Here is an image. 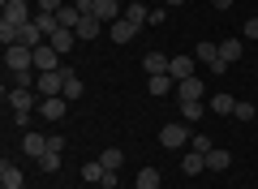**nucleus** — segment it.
Returning <instances> with one entry per match:
<instances>
[{
  "label": "nucleus",
  "instance_id": "nucleus-28",
  "mask_svg": "<svg viewBox=\"0 0 258 189\" xmlns=\"http://www.w3.org/2000/svg\"><path fill=\"white\" fill-rule=\"evenodd\" d=\"M103 172H108V168H103L99 159H91V163H82V180H91V185H99V180H103Z\"/></svg>",
  "mask_w": 258,
  "mask_h": 189
},
{
  "label": "nucleus",
  "instance_id": "nucleus-25",
  "mask_svg": "<svg viewBox=\"0 0 258 189\" xmlns=\"http://www.w3.org/2000/svg\"><path fill=\"white\" fill-rule=\"evenodd\" d=\"M232 108H237L232 95H211V112H215V116H232Z\"/></svg>",
  "mask_w": 258,
  "mask_h": 189
},
{
  "label": "nucleus",
  "instance_id": "nucleus-31",
  "mask_svg": "<svg viewBox=\"0 0 258 189\" xmlns=\"http://www.w3.org/2000/svg\"><path fill=\"white\" fill-rule=\"evenodd\" d=\"M35 22H39V30H43L47 39H52V30L60 26V22H56V13H35Z\"/></svg>",
  "mask_w": 258,
  "mask_h": 189
},
{
  "label": "nucleus",
  "instance_id": "nucleus-30",
  "mask_svg": "<svg viewBox=\"0 0 258 189\" xmlns=\"http://www.w3.org/2000/svg\"><path fill=\"white\" fill-rule=\"evenodd\" d=\"M125 18L134 26H142V22H151V13H147V5H125Z\"/></svg>",
  "mask_w": 258,
  "mask_h": 189
},
{
  "label": "nucleus",
  "instance_id": "nucleus-11",
  "mask_svg": "<svg viewBox=\"0 0 258 189\" xmlns=\"http://www.w3.org/2000/svg\"><path fill=\"white\" fill-rule=\"evenodd\" d=\"M203 95H207V82H203V78L176 82V99H203Z\"/></svg>",
  "mask_w": 258,
  "mask_h": 189
},
{
  "label": "nucleus",
  "instance_id": "nucleus-40",
  "mask_svg": "<svg viewBox=\"0 0 258 189\" xmlns=\"http://www.w3.org/2000/svg\"><path fill=\"white\" fill-rule=\"evenodd\" d=\"M116 5H134V0H116Z\"/></svg>",
  "mask_w": 258,
  "mask_h": 189
},
{
  "label": "nucleus",
  "instance_id": "nucleus-15",
  "mask_svg": "<svg viewBox=\"0 0 258 189\" xmlns=\"http://www.w3.org/2000/svg\"><path fill=\"white\" fill-rule=\"evenodd\" d=\"M168 65H172V56H164V52H147V56H142V69H147V78L168 73Z\"/></svg>",
  "mask_w": 258,
  "mask_h": 189
},
{
  "label": "nucleus",
  "instance_id": "nucleus-22",
  "mask_svg": "<svg viewBox=\"0 0 258 189\" xmlns=\"http://www.w3.org/2000/svg\"><path fill=\"white\" fill-rule=\"evenodd\" d=\"M203 99H181V120L185 125H194V120H203Z\"/></svg>",
  "mask_w": 258,
  "mask_h": 189
},
{
  "label": "nucleus",
  "instance_id": "nucleus-16",
  "mask_svg": "<svg viewBox=\"0 0 258 189\" xmlns=\"http://www.w3.org/2000/svg\"><path fill=\"white\" fill-rule=\"evenodd\" d=\"M47 43H52L56 52L64 56V52H69V47L78 43V35H74V30H69V26H56V30H52V39H47Z\"/></svg>",
  "mask_w": 258,
  "mask_h": 189
},
{
  "label": "nucleus",
  "instance_id": "nucleus-18",
  "mask_svg": "<svg viewBox=\"0 0 258 189\" xmlns=\"http://www.w3.org/2000/svg\"><path fill=\"white\" fill-rule=\"evenodd\" d=\"M168 78H172V82L194 78V60H189V56H172V65H168Z\"/></svg>",
  "mask_w": 258,
  "mask_h": 189
},
{
  "label": "nucleus",
  "instance_id": "nucleus-23",
  "mask_svg": "<svg viewBox=\"0 0 258 189\" xmlns=\"http://www.w3.org/2000/svg\"><path fill=\"white\" fill-rule=\"evenodd\" d=\"M228 163H232V155L224 151V146H211V151H207V168H211V172H224Z\"/></svg>",
  "mask_w": 258,
  "mask_h": 189
},
{
  "label": "nucleus",
  "instance_id": "nucleus-2",
  "mask_svg": "<svg viewBox=\"0 0 258 189\" xmlns=\"http://www.w3.org/2000/svg\"><path fill=\"white\" fill-rule=\"evenodd\" d=\"M194 60H203V65H207V69H211V73H215V78H220V73H224V69H228V65H224V60H220V43H207V39H203V43H198V47H194Z\"/></svg>",
  "mask_w": 258,
  "mask_h": 189
},
{
  "label": "nucleus",
  "instance_id": "nucleus-7",
  "mask_svg": "<svg viewBox=\"0 0 258 189\" xmlns=\"http://www.w3.org/2000/svg\"><path fill=\"white\" fill-rule=\"evenodd\" d=\"M35 69H39V73H52V69H60V52H56L52 43L35 47Z\"/></svg>",
  "mask_w": 258,
  "mask_h": 189
},
{
  "label": "nucleus",
  "instance_id": "nucleus-9",
  "mask_svg": "<svg viewBox=\"0 0 258 189\" xmlns=\"http://www.w3.org/2000/svg\"><path fill=\"white\" fill-rule=\"evenodd\" d=\"M64 112H69V99H60V95H52V99H39V116H43V120H60Z\"/></svg>",
  "mask_w": 258,
  "mask_h": 189
},
{
  "label": "nucleus",
  "instance_id": "nucleus-14",
  "mask_svg": "<svg viewBox=\"0 0 258 189\" xmlns=\"http://www.w3.org/2000/svg\"><path fill=\"white\" fill-rule=\"evenodd\" d=\"M22 151H26L30 159H43V155H47V138H43V134H35V129H30V134L22 138Z\"/></svg>",
  "mask_w": 258,
  "mask_h": 189
},
{
  "label": "nucleus",
  "instance_id": "nucleus-19",
  "mask_svg": "<svg viewBox=\"0 0 258 189\" xmlns=\"http://www.w3.org/2000/svg\"><path fill=\"white\" fill-rule=\"evenodd\" d=\"M22 47H43L47 43V35L43 30H39V22H26V26H22V39H18Z\"/></svg>",
  "mask_w": 258,
  "mask_h": 189
},
{
  "label": "nucleus",
  "instance_id": "nucleus-8",
  "mask_svg": "<svg viewBox=\"0 0 258 189\" xmlns=\"http://www.w3.org/2000/svg\"><path fill=\"white\" fill-rule=\"evenodd\" d=\"M95 18H99L103 26H112V22L125 18V5H116V0H95Z\"/></svg>",
  "mask_w": 258,
  "mask_h": 189
},
{
  "label": "nucleus",
  "instance_id": "nucleus-12",
  "mask_svg": "<svg viewBox=\"0 0 258 189\" xmlns=\"http://www.w3.org/2000/svg\"><path fill=\"white\" fill-rule=\"evenodd\" d=\"M0 185H5V189H22V185H26V176H22L18 163H9V159L0 163Z\"/></svg>",
  "mask_w": 258,
  "mask_h": 189
},
{
  "label": "nucleus",
  "instance_id": "nucleus-3",
  "mask_svg": "<svg viewBox=\"0 0 258 189\" xmlns=\"http://www.w3.org/2000/svg\"><path fill=\"white\" fill-rule=\"evenodd\" d=\"M185 142H194V138H189V129H185L181 120L159 129V146H168V151H185Z\"/></svg>",
  "mask_w": 258,
  "mask_h": 189
},
{
  "label": "nucleus",
  "instance_id": "nucleus-39",
  "mask_svg": "<svg viewBox=\"0 0 258 189\" xmlns=\"http://www.w3.org/2000/svg\"><path fill=\"white\" fill-rule=\"evenodd\" d=\"M168 5H172V9H181V5H185V0H168Z\"/></svg>",
  "mask_w": 258,
  "mask_h": 189
},
{
  "label": "nucleus",
  "instance_id": "nucleus-34",
  "mask_svg": "<svg viewBox=\"0 0 258 189\" xmlns=\"http://www.w3.org/2000/svg\"><path fill=\"white\" fill-rule=\"evenodd\" d=\"M35 82H39V78H30V69H26V73H13V86H18V90H30Z\"/></svg>",
  "mask_w": 258,
  "mask_h": 189
},
{
  "label": "nucleus",
  "instance_id": "nucleus-38",
  "mask_svg": "<svg viewBox=\"0 0 258 189\" xmlns=\"http://www.w3.org/2000/svg\"><path fill=\"white\" fill-rule=\"evenodd\" d=\"M211 5H215L220 13H224V9H232V0H211Z\"/></svg>",
  "mask_w": 258,
  "mask_h": 189
},
{
  "label": "nucleus",
  "instance_id": "nucleus-29",
  "mask_svg": "<svg viewBox=\"0 0 258 189\" xmlns=\"http://www.w3.org/2000/svg\"><path fill=\"white\" fill-rule=\"evenodd\" d=\"M159 180H164V176H159L155 168H142V172H138V180H134V185H138V189H159Z\"/></svg>",
  "mask_w": 258,
  "mask_h": 189
},
{
  "label": "nucleus",
  "instance_id": "nucleus-33",
  "mask_svg": "<svg viewBox=\"0 0 258 189\" xmlns=\"http://www.w3.org/2000/svg\"><path fill=\"white\" fill-rule=\"evenodd\" d=\"M232 116H237V120H254L258 112H254V103H241V99H237V108H232Z\"/></svg>",
  "mask_w": 258,
  "mask_h": 189
},
{
  "label": "nucleus",
  "instance_id": "nucleus-5",
  "mask_svg": "<svg viewBox=\"0 0 258 189\" xmlns=\"http://www.w3.org/2000/svg\"><path fill=\"white\" fill-rule=\"evenodd\" d=\"M39 99H43L39 90H18V86L9 90V108H13V112H35Z\"/></svg>",
  "mask_w": 258,
  "mask_h": 189
},
{
  "label": "nucleus",
  "instance_id": "nucleus-17",
  "mask_svg": "<svg viewBox=\"0 0 258 189\" xmlns=\"http://www.w3.org/2000/svg\"><path fill=\"white\" fill-rule=\"evenodd\" d=\"M241 56H245V39H224V43H220V60L224 65L241 60Z\"/></svg>",
  "mask_w": 258,
  "mask_h": 189
},
{
  "label": "nucleus",
  "instance_id": "nucleus-13",
  "mask_svg": "<svg viewBox=\"0 0 258 189\" xmlns=\"http://www.w3.org/2000/svg\"><path fill=\"white\" fill-rule=\"evenodd\" d=\"M203 168H207V155H203V151H194V146H189V151L181 155V172H185V176H198Z\"/></svg>",
  "mask_w": 258,
  "mask_h": 189
},
{
  "label": "nucleus",
  "instance_id": "nucleus-21",
  "mask_svg": "<svg viewBox=\"0 0 258 189\" xmlns=\"http://www.w3.org/2000/svg\"><path fill=\"white\" fill-rule=\"evenodd\" d=\"M147 90L151 95H176V82L168 73H155V78H147Z\"/></svg>",
  "mask_w": 258,
  "mask_h": 189
},
{
  "label": "nucleus",
  "instance_id": "nucleus-4",
  "mask_svg": "<svg viewBox=\"0 0 258 189\" xmlns=\"http://www.w3.org/2000/svg\"><path fill=\"white\" fill-rule=\"evenodd\" d=\"M35 90L43 95V99H52V95H64V69H52V73H39Z\"/></svg>",
  "mask_w": 258,
  "mask_h": 189
},
{
  "label": "nucleus",
  "instance_id": "nucleus-41",
  "mask_svg": "<svg viewBox=\"0 0 258 189\" xmlns=\"http://www.w3.org/2000/svg\"><path fill=\"white\" fill-rule=\"evenodd\" d=\"M129 189H138V185H129Z\"/></svg>",
  "mask_w": 258,
  "mask_h": 189
},
{
  "label": "nucleus",
  "instance_id": "nucleus-20",
  "mask_svg": "<svg viewBox=\"0 0 258 189\" xmlns=\"http://www.w3.org/2000/svg\"><path fill=\"white\" fill-rule=\"evenodd\" d=\"M112 43H129V39H134V35H138V26H134V22H129V18H120V22H112Z\"/></svg>",
  "mask_w": 258,
  "mask_h": 189
},
{
  "label": "nucleus",
  "instance_id": "nucleus-10",
  "mask_svg": "<svg viewBox=\"0 0 258 189\" xmlns=\"http://www.w3.org/2000/svg\"><path fill=\"white\" fill-rule=\"evenodd\" d=\"M99 30H103V22L95 18V13H82V22H78V30H74V35L82 39V43H91V39H99Z\"/></svg>",
  "mask_w": 258,
  "mask_h": 189
},
{
  "label": "nucleus",
  "instance_id": "nucleus-37",
  "mask_svg": "<svg viewBox=\"0 0 258 189\" xmlns=\"http://www.w3.org/2000/svg\"><path fill=\"white\" fill-rule=\"evenodd\" d=\"M47 151H64V138L60 134H47Z\"/></svg>",
  "mask_w": 258,
  "mask_h": 189
},
{
  "label": "nucleus",
  "instance_id": "nucleus-35",
  "mask_svg": "<svg viewBox=\"0 0 258 189\" xmlns=\"http://www.w3.org/2000/svg\"><path fill=\"white\" fill-rule=\"evenodd\" d=\"M64 0H39V13H60Z\"/></svg>",
  "mask_w": 258,
  "mask_h": 189
},
{
  "label": "nucleus",
  "instance_id": "nucleus-24",
  "mask_svg": "<svg viewBox=\"0 0 258 189\" xmlns=\"http://www.w3.org/2000/svg\"><path fill=\"white\" fill-rule=\"evenodd\" d=\"M56 22H60V26H69V30H78V22H82V9H78V5H64V9L56 13Z\"/></svg>",
  "mask_w": 258,
  "mask_h": 189
},
{
  "label": "nucleus",
  "instance_id": "nucleus-6",
  "mask_svg": "<svg viewBox=\"0 0 258 189\" xmlns=\"http://www.w3.org/2000/svg\"><path fill=\"white\" fill-rule=\"evenodd\" d=\"M0 22H13V26H26V22H35V18H30L26 0H5V13H0Z\"/></svg>",
  "mask_w": 258,
  "mask_h": 189
},
{
  "label": "nucleus",
  "instance_id": "nucleus-1",
  "mask_svg": "<svg viewBox=\"0 0 258 189\" xmlns=\"http://www.w3.org/2000/svg\"><path fill=\"white\" fill-rule=\"evenodd\" d=\"M5 65H9V73H26V69H35V47H22V43L5 47Z\"/></svg>",
  "mask_w": 258,
  "mask_h": 189
},
{
  "label": "nucleus",
  "instance_id": "nucleus-32",
  "mask_svg": "<svg viewBox=\"0 0 258 189\" xmlns=\"http://www.w3.org/2000/svg\"><path fill=\"white\" fill-rule=\"evenodd\" d=\"M60 163H64V159H60V151H47L43 159H39V168H43V172H60Z\"/></svg>",
  "mask_w": 258,
  "mask_h": 189
},
{
  "label": "nucleus",
  "instance_id": "nucleus-36",
  "mask_svg": "<svg viewBox=\"0 0 258 189\" xmlns=\"http://www.w3.org/2000/svg\"><path fill=\"white\" fill-rule=\"evenodd\" d=\"M245 39H249V43H254V39H258V13H254V18H249V22H245Z\"/></svg>",
  "mask_w": 258,
  "mask_h": 189
},
{
  "label": "nucleus",
  "instance_id": "nucleus-27",
  "mask_svg": "<svg viewBox=\"0 0 258 189\" xmlns=\"http://www.w3.org/2000/svg\"><path fill=\"white\" fill-rule=\"evenodd\" d=\"M99 163H103V168H112V172H116L120 163H125V151H120V146H108V151L99 155Z\"/></svg>",
  "mask_w": 258,
  "mask_h": 189
},
{
  "label": "nucleus",
  "instance_id": "nucleus-26",
  "mask_svg": "<svg viewBox=\"0 0 258 189\" xmlns=\"http://www.w3.org/2000/svg\"><path fill=\"white\" fill-rule=\"evenodd\" d=\"M78 95H82V78H78V73H69V69H64V95H60V99H69V103H74Z\"/></svg>",
  "mask_w": 258,
  "mask_h": 189
}]
</instances>
